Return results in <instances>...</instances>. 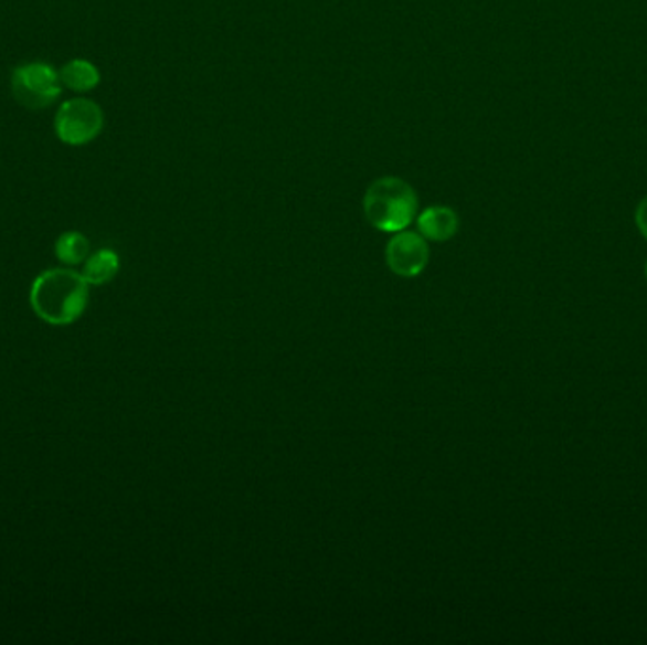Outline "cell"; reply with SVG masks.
Listing matches in <instances>:
<instances>
[{"mask_svg":"<svg viewBox=\"0 0 647 645\" xmlns=\"http://www.w3.org/2000/svg\"><path fill=\"white\" fill-rule=\"evenodd\" d=\"M61 86L74 93L93 92L100 84V73L92 61L71 60L60 68Z\"/></svg>","mask_w":647,"mask_h":645,"instance_id":"obj_7","label":"cell"},{"mask_svg":"<svg viewBox=\"0 0 647 645\" xmlns=\"http://www.w3.org/2000/svg\"><path fill=\"white\" fill-rule=\"evenodd\" d=\"M55 256L65 265H79L89 256V239L79 231H65L55 241Z\"/></svg>","mask_w":647,"mask_h":645,"instance_id":"obj_9","label":"cell"},{"mask_svg":"<svg viewBox=\"0 0 647 645\" xmlns=\"http://www.w3.org/2000/svg\"><path fill=\"white\" fill-rule=\"evenodd\" d=\"M118 254L110 249H103V251L93 252L87 256L82 275L86 278L87 284L100 286V284L110 283L118 275Z\"/></svg>","mask_w":647,"mask_h":645,"instance_id":"obj_8","label":"cell"},{"mask_svg":"<svg viewBox=\"0 0 647 645\" xmlns=\"http://www.w3.org/2000/svg\"><path fill=\"white\" fill-rule=\"evenodd\" d=\"M460 228V220L450 207L434 204L416 216V230L426 241L445 243L455 237L456 231Z\"/></svg>","mask_w":647,"mask_h":645,"instance_id":"obj_6","label":"cell"},{"mask_svg":"<svg viewBox=\"0 0 647 645\" xmlns=\"http://www.w3.org/2000/svg\"><path fill=\"white\" fill-rule=\"evenodd\" d=\"M105 129V113L97 103L87 97H73L61 103L55 118L53 131L55 137L66 146H86L99 137Z\"/></svg>","mask_w":647,"mask_h":645,"instance_id":"obj_4","label":"cell"},{"mask_svg":"<svg viewBox=\"0 0 647 645\" xmlns=\"http://www.w3.org/2000/svg\"><path fill=\"white\" fill-rule=\"evenodd\" d=\"M13 99L29 110H42L60 101V71L44 61H33L15 66L10 76Z\"/></svg>","mask_w":647,"mask_h":645,"instance_id":"obj_3","label":"cell"},{"mask_svg":"<svg viewBox=\"0 0 647 645\" xmlns=\"http://www.w3.org/2000/svg\"><path fill=\"white\" fill-rule=\"evenodd\" d=\"M87 288L89 284L82 273L73 269L44 271L31 288V305L42 320L66 326L84 315Z\"/></svg>","mask_w":647,"mask_h":645,"instance_id":"obj_1","label":"cell"},{"mask_svg":"<svg viewBox=\"0 0 647 645\" xmlns=\"http://www.w3.org/2000/svg\"><path fill=\"white\" fill-rule=\"evenodd\" d=\"M386 264L397 277H418L429 262L428 241L416 231H397L386 244Z\"/></svg>","mask_w":647,"mask_h":645,"instance_id":"obj_5","label":"cell"},{"mask_svg":"<svg viewBox=\"0 0 647 645\" xmlns=\"http://www.w3.org/2000/svg\"><path fill=\"white\" fill-rule=\"evenodd\" d=\"M636 225L647 241V198L641 199L635 212Z\"/></svg>","mask_w":647,"mask_h":645,"instance_id":"obj_10","label":"cell"},{"mask_svg":"<svg viewBox=\"0 0 647 645\" xmlns=\"http://www.w3.org/2000/svg\"><path fill=\"white\" fill-rule=\"evenodd\" d=\"M363 214L375 230L397 233L416 220L418 198L413 186L400 177L373 180L363 193Z\"/></svg>","mask_w":647,"mask_h":645,"instance_id":"obj_2","label":"cell"},{"mask_svg":"<svg viewBox=\"0 0 647 645\" xmlns=\"http://www.w3.org/2000/svg\"><path fill=\"white\" fill-rule=\"evenodd\" d=\"M646 278H647V262H646Z\"/></svg>","mask_w":647,"mask_h":645,"instance_id":"obj_11","label":"cell"}]
</instances>
